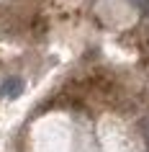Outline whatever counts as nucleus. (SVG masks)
<instances>
[]
</instances>
